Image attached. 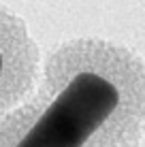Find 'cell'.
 Segmentation results:
<instances>
[{
    "instance_id": "2",
    "label": "cell",
    "mask_w": 145,
    "mask_h": 147,
    "mask_svg": "<svg viewBox=\"0 0 145 147\" xmlns=\"http://www.w3.org/2000/svg\"><path fill=\"white\" fill-rule=\"evenodd\" d=\"M41 68V47L26 19L0 2V115L30 96Z\"/></svg>"
},
{
    "instance_id": "1",
    "label": "cell",
    "mask_w": 145,
    "mask_h": 147,
    "mask_svg": "<svg viewBox=\"0 0 145 147\" xmlns=\"http://www.w3.org/2000/svg\"><path fill=\"white\" fill-rule=\"evenodd\" d=\"M145 60L98 36L62 40L26 100L0 115V147H139Z\"/></svg>"
}]
</instances>
